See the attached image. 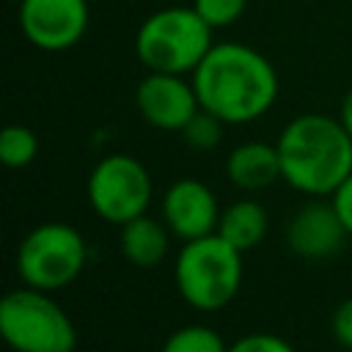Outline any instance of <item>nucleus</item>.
<instances>
[{
  "mask_svg": "<svg viewBox=\"0 0 352 352\" xmlns=\"http://www.w3.org/2000/svg\"><path fill=\"white\" fill-rule=\"evenodd\" d=\"M192 85L201 107L226 124H250L261 118L278 96L272 63L258 50L236 41L212 44L192 72Z\"/></svg>",
  "mask_w": 352,
  "mask_h": 352,
  "instance_id": "f257e3e1",
  "label": "nucleus"
},
{
  "mask_svg": "<svg viewBox=\"0 0 352 352\" xmlns=\"http://www.w3.org/2000/svg\"><path fill=\"white\" fill-rule=\"evenodd\" d=\"M286 184L311 198H327L352 173V135L341 118L305 113L292 118L278 140Z\"/></svg>",
  "mask_w": 352,
  "mask_h": 352,
  "instance_id": "f03ea898",
  "label": "nucleus"
},
{
  "mask_svg": "<svg viewBox=\"0 0 352 352\" xmlns=\"http://www.w3.org/2000/svg\"><path fill=\"white\" fill-rule=\"evenodd\" d=\"M173 278L182 300L198 311L226 308L242 286V250L217 231L182 245Z\"/></svg>",
  "mask_w": 352,
  "mask_h": 352,
  "instance_id": "7ed1b4c3",
  "label": "nucleus"
},
{
  "mask_svg": "<svg viewBox=\"0 0 352 352\" xmlns=\"http://www.w3.org/2000/svg\"><path fill=\"white\" fill-rule=\"evenodd\" d=\"M212 50V28L190 6L154 11L135 36V52L148 72L192 74Z\"/></svg>",
  "mask_w": 352,
  "mask_h": 352,
  "instance_id": "20e7f679",
  "label": "nucleus"
},
{
  "mask_svg": "<svg viewBox=\"0 0 352 352\" xmlns=\"http://www.w3.org/2000/svg\"><path fill=\"white\" fill-rule=\"evenodd\" d=\"M0 333L14 352H74L77 330L52 292L14 289L0 302Z\"/></svg>",
  "mask_w": 352,
  "mask_h": 352,
  "instance_id": "39448f33",
  "label": "nucleus"
},
{
  "mask_svg": "<svg viewBox=\"0 0 352 352\" xmlns=\"http://www.w3.org/2000/svg\"><path fill=\"white\" fill-rule=\"evenodd\" d=\"M88 264V245L69 223H41L16 248V272L22 283L58 292L80 278Z\"/></svg>",
  "mask_w": 352,
  "mask_h": 352,
  "instance_id": "423d86ee",
  "label": "nucleus"
},
{
  "mask_svg": "<svg viewBox=\"0 0 352 352\" xmlns=\"http://www.w3.org/2000/svg\"><path fill=\"white\" fill-rule=\"evenodd\" d=\"M85 190L91 209L113 226H124L126 220L146 214L154 195V184L146 165L132 154L102 157L94 165Z\"/></svg>",
  "mask_w": 352,
  "mask_h": 352,
  "instance_id": "0eeeda50",
  "label": "nucleus"
},
{
  "mask_svg": "<svg viewBox=\"0 0 352 352\" xmlns=\"http://www.w3.org/2000/svg\"><path fill=\"white\" fill-rule=\"evenodd\" d=\"M19 25L25 38L47 52L74 47L88 30L85 0H19Z\"/></svg>",
  "mask_w": 352,
  "mask_h": 352,
  "instance_id": "6e6552de",
  "label": "nucleus"
},
{
  "mask_svg": "<svg viewBox=\"0 0 352 352\" xmlns=\"http://www.w3.org/2000/svg\"><path fill=\"white\" fill-rule=\"evenodd\" d=\"M135 104L146 124L165 132H182L184 124L201 110L192 80L187 82L184 74L168 72H148L135 88Z\"/></svg>",
  "mask_w": 352,
  "mask_h": 352,
  "instance_id": "1a4fd4ad",
  "label": "nucleus"
},
{
  "mask_svg": "<svg viewBox=\"0 0 352 352\" xmlns=\"http://www.w3.org/2000/svg\"><path fill=\"white\" fill-rule=\"evenodd\" d=\"M346 236H349V231H346L344 220L338 217L333 201H322V198L302 204L292 214L289 228H286L289 250L305 261L333 258L336 253H341Z\"/></svg>",
  "mask_w": 352,
  "mask_h": 352,
  "instance_id": "9d476101",
  "label": "nucleus"
},
{
  "mask_svg": "<svg viewBox=\"0 0 352 352\" xmlns=\"http://www.w3.org/2000/svg\"><path fill=\"white\" fill-rule=\"evenodd\" d=\"M162 220L182 242L217 231V195L198 179H176L162 195Z\"/></svg>",
  "mask_w": 352,
  "mask_h": 352,
  "instance_id": "9b49d317",
  "label": "nucleus"
},
{
  "mask_svg": "<svg viewBox=\"0 0 352 352\" xmlns=\"http://www.w3.org/2000/svg\"><path fill=\"white\" fill-rule=\"evenodd\" d=\"M226 173L228 182L245 192H256L275 184L278 179H283L278 146L261 140H248L236 146L226 160Z\"/></svg>",
  "mask_w": 352,
  "mask_h": 352,
  "instance_id": "f8f14e48",
  "label": "nucleus"
},
{
  "mask_svg": "<svg viewBox=\"0 0 352 352\" xmlns=\"http://www.w3.org/2000/svg\"><path fill=\"white\" fill-rule=\"evenodd\" d=\"M118 236L121 245V256L140 270L157 267L170 248V228L165 226V220H154L151 214H138L132 220H126Z\"/></svg>",
  "mask_w": 352,
  "mask_h": 352,
  "instance_id": "ddd939ff",
  "label": "nucleus"
},
{
  "mask_svg": "<svg viewBox=\"0 0 352 352\" xmlns=\"http://www.w3.org/2000/svg\"><path fill=\"white\" fill-rule=\"evenodd\" d=\"M267 228H270V214L253 198H239L228 204L220 212V223H217V234L242 253L253 250L267 236Z\"/></svg>",
  "mask_w": 352,
  "mask_h": 352,
  "instance_id": "4468645a",
  "label": "nucleus"
},
{
  "mask_svg": "<svg viewBox=\"0 0 352 352\" xmlns=\"http://www.w3.org/2000/svg\"><path fill=\"white\" fill-rule=\"evenodd\" d=\"M160 352H228V344L206 324H184L165 338Z\"/></svg>",
  "mask_w": 352,
  "mask_h": 352,
  "instance_id": "2eb2a0df",
  "label": "nucleus"
},
{
  "mask_svg": "<svg viewBox=\"0 0 352 352\" xmlns=\"http://www.w3.org/2000/svg\"><path fill=\"white\" fill-rule=\"evenodd\" d=\"M38 154V138L22 124H11L0 132V160L8 168H25Z\"/></svg>",
  "mask_w": 352,
  "mask_h": 352,
  "instance_id": "dca6fc26",
  "label": "nucleus"
},
{
  "mask_svg": "<svg viewBox=\"0 0 352 352\" xmlns=\"http://www.w3.org/2000/svg\"><path fill=\"white\" fill-rule=\"evenodd\" d=\"M223 126H226V121H220L214 113H209V110L201 107V110L184 124L182 138H184V143H187L190 148H195V151H212V148H217L220 140H223Z\"/></svg>",
  "mask_w": 352,
  "mask_h": 352,
  "instance_id": "f3484780",
  "label": "nucleus"
},
{
  "mask_svg": "<svg viewBox=\"0 0 352 352\" xmlns=\"http://www.w3.org/2000/svg\"><path fill=\"white\" fill-rule=\"evenodd\" d=\"M248 0H192V8L201 14V19L214 30V28H228L234 25Z\"/></svg>",
  "mask_w": 352,
  "mask_h": 352,
  "instance_id": "a211bd4d",
  "label": "nucleus"
},
{
  "mask_svg": "<svg viewBox=\"0 0 352 352\" xmlns=\"http://www.w3.org/2000/svg\"><path fill=\"white\" fill-rule=\"evenodd\" d=\"M228 352H294V346L275 333H248L228 344Z\"/></svg>",
  "mask_w": 352,
  "mask_h": 352,
  "instance_id": "6ab92c4d",
  "label": "nucleus"
},
{
  "mask_svg": "<svg viewBox=\"0 0 352 352\" xmlns=\"http://www.w3.org/2000/svg\"><path fill=\"white\" fill-rule=\"evenodd\" d=\"M330 330L341 346L352 349V297L338 302V308L333 311V319H330Z\"/></svg>",
  "mask_w": 352,
  "mask_h": 352,
  "instance_id": "aec40b11",
  "label": "nucleus"
},
{
  "mask_svg": "<svg viewBox=\"0 0 352 352\" xmlns=\"http://www.w3.org/2000/svg\"><path fill=\"white\" fill-rule=\"evenodd\" d=\"M330 201H333L338 217L344 220V226H346V231L352 236V173L338 184V190L330 195Z\"/></svg>",
  "mask_w": 352,
  "mask_h": 352,
  "instance_id": "412c9836",
  "label": "nucleus"
},
{
  "mask_svg": "<svg viewBox=\"0 0 352 352\" xmlns=\"http://www.w3.org/2000/svg\"><path fill=\"white\" fill-rule=\"evenodd\" d=\"M338 118H341V124H344V129L352 135V88L344 94V99H341V110H338Z\"/></svg>",
  "mask_w": 352,
  "mask_h": 352,
  "instance_id": "4be33fe9",
  "label": "nucleus"
}]
</instances>
